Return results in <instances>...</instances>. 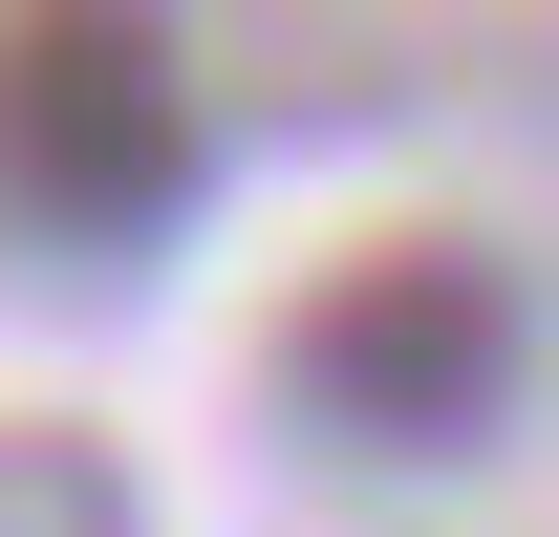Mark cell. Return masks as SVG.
I'll list each match as a JSON object with an SVG mask.
<instances>
[{
  "label": "cell",
  "mask_w": 559,
  "mask_h": 537,
  "mask_svg": "<svg viewBox=\"0 0 559 537\" xmlns=\"http://www.w3.org/2000/svg\"><path fill=\"white\" fill-rule=\"evenodd\" d=\"M516 387H538V301H516L495 237H366V259H323L280 301V408L345 430V452L452 473L516 430Z\"/></svg>",
  "instance_id": "obj_1"
},
{
  "label": "cell",
  "mask_w": 559,
  "mask_h": 537,
  "mask_svg": "<svg viewBox=\"0 0 559 537\" xmlns=\"http://www.w3.org/2000/svg\"><path fill=\"white\" fill-rule=\"evenodd\" d=\"M194 172H215V130H194L173 22H0V215L22 237L130 259L194 215Z\"/></svg>",
  "instance_id": "obj_2"
}]
</instances>
